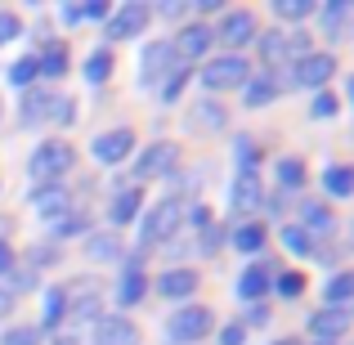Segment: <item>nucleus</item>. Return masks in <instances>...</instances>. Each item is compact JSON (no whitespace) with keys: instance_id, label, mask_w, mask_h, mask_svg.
I'll return each mask as SVG.
<instances>
[{"instance_id":"39448f33","label":"nucleus","mask_w":354,"mask_h":345,"mask_svg":"<svg viewBox=\"0 0 354 345\" xmlns=\"http://www.w3.org/2000/svg\"><path fill=\"white\" fill-rule=\"evenodd\" d=\"M148 18H153V9L144 0H126V5H117V14H108L104 41H130V36H139L148 27Z\"/></svg>"},{"instance_id":"5fc2aeb1","label":"nucleus","mask_w":354,"mask_h":345,"mask_svg":"<svg viewBox=\"0 0 354 345\" xmlns=\"http://www.w3.org/2000/svg\"><path fill=\"white\" fill-rule=\"evenodd\" d=\"M9 269H14V251H9L5 238H0V274H9Z\"/></svg>"},{"instance_id":"ddd939ff","label":"nucleus","mask_w":354,"mask_h":345,"mask_svg":"<svg viewBox=\"0 0 354 345\" xmlns=\"http://www.w3.org/2000/svg\"><path fill=\"white\" fill-rule=\"evenodd\" d=\"M95 345H139V328L126 314H108L95 323Z\"/></svg>"},{"instance_id":"4be33fe9","label":"nucleus","mask_w":354,"mask_h":345,"mask_svg":"<svg viewBox=\"0 0 354 345\" xmlns=\"http://www.w3.org/2000/svg\"><path fill=\"white\" fill-rule=\"evenodd\" d=\"M139 211H144V189H139V184H130V189H121L117 198H113V211H108V220L121 229V225H130Z\"/></svg>"},{"instance_id":"c03bdc74","label":"nucleus","mask_w":354,"mask_h":345,"mask_svg":"<svg viewBox=\"0 0 354 345\" xmlns=\"http://www.w3.org/2000/svg\"><path fill=\"white\" fill-rule=\"evenodd\" d=\"M18 32H23V18H18L14 9H0V45L18 41Z\"/></svg>"},{"instance_id":"9b49d317","label":"nucleus","mask_w":354,"mask_h":345,"mask_svg":"<svg viewBox=\"0 0 354 345\" xmlns=\"http://www.w3.org/2000/svg\"><path fill=\"white\" fill-rule=\"evenodd\" d=\"M211 41H216V36H211L207 23H184L180 32L171 36V50H175L180 63H189V59H202V54L211 50Z\"/></svg>"},{"instance_id":"6ab92c4d","label":"nucleus","mask_w":354,"mask_h":345,"mask_svg":"<svg viewBox=\"0 0 354 345\" xmlns=\"http://www.w3.org/2000/svg\"><path fill=\"white\" fill-rule=\"evenodd\" d=\"M269 296V269L265 265H247L238 274V301H247V305H260Z\"/></svg>"},{"instance_id":"a19ab883","label":"nucleus","mask_w":354,"mask_h":345,"mask_svg":"<svg viewBox=\"0 0 354 345\" xmlns=\"http://www.w3.org/2000/svg\"><path fill=\"white\" fill-rule=\"evenodd\" d=\"M45 332L36 328V323H27V328H9L5 337H0V345H41Z\"/></svg>"},{"instance_id":"6e6552de","label":"nucleus","mask_w":354,"mask_h":345,"mask_svg":"<svg viewBox=\"0 0 354 345\" xmlns=\"http://www.w3.org/2000/svg\"><path fill=\"white\" fill-rule=\"evenodd\" d=\"M216 41H225L229 50H242V45H251L260 36V27H256V14H251V9H229L225 18H220V27L216 32Z\"/></svg>"},{"instance_id":"7c9ffc66","label":"nucleus","mask_w":354,"mask_h":345,"mask_svg":"<svg viewBox=\"0 0 354 345\" xmlns=\"http://www.w3.org/2000/svg\"><path fill=\"white\" fill-rule=\"evenodd\" d=\"M63 314H68V296H63V287H50V292H45V319L36 323V328H59L63 323Z\"/></svg>"},{"instance_id":"5701e85b","label":"nucleus","mask_w":354,"mask_h":345,"mask_svg":"<svg viewBox=\"0 0 354 345\" xmlns=\"http://www.w3.org/2000/svg\"><path fill=\"white\" fill-rule=\"evenodd\" d=\"M256 54H260V63H265L269 72H278L292 54H287V36L283 32H265V36H256Z\"/></svg>"},{"instance_id":"8fccbe9b","label":"nucleus","mask_w":354,"mask_h":345,"mask_svg":"<svg viewBox=\"0 0 354 345\" xmlns=\"http://www.w3.org/2000/svg\"><path fill=\"white\" fill-rule=\"evenodd\" d=\"M81 18H104L108 23V0H86V5H81Z\"/></svg>"},{"instance_id":"f8f14e48","label":"nucleus","mask_w":354,"mask_h":345,"mask_svg":"<svg viewBox=\"0 0 354 345\" xmlns=\"http://www.w3.org/2000/svg\"><path fill=\"white\" fill-rule=\"evenodd\" d=\"M27 202H32V207L50 220V225L72 211V198H68V189H63V184H36V189L27 193Z\"/></svg>"},{"instance_id":"13d9d810","label":"nucleus","mask_w":354,"mask_h":345,"mask_svg":"<svg viewBox=\"0 0 354 345\" xmlns=\"http://www.w3.org/2000/svg\"><path fill=\"white\" fill-rule=\"evenodd\" d=\"M54 345H77V337H72V332H63V337H54Z\"/></svg>"},{"instance_id":"9d476101","label":"nucleus","mask_w":354,"mask_h":345,"mask_svg":"<svg viewBox=\"0 0 354 345\" xmlns=\"http://www.w3.org/2000/svg\"><path fill=\"white\" fill-rule=\"evenodd\" d=\"M175 162H180V148L157 139V144H148L144 153L135 157V180H157V175H166Z\"/></svg>"},{"instance_id":"2eb2a0df","label":"nucleus","mask_w":354,"mask_h":345,"mask_svg":"<svg viewBox=\"0 0 354 345\" xmlns=\"http://www.w3.org/2000/svg\"><path fill=\"white\" fill-rule=\"evenodd\" d=\"M198 292V269H166L162 278H157V296H171V301H189V296Z\"/></svg>"},{"instance_id":"2f4dec72","label":"nucleus","mask_w":354,"mask_h":345,"mask_svg":"<svg viewBox=\"0 0 354 345\" xmlns=\"http://www.w3.org/2000/svg\"><path fill=\"white\" fill-rule=\"evenodd\" d=\"M113 77V50L108 45H99L95 54L86 59V81H95V86H104V81Z\"/></svg>"},{"instance_id":"a18cd8bd","label":"nucleus","mask_w":354,"mask_h":345,"mask_svg":"<svg viewBox=\"0 0 354 345\" xmlns=\"http://www.w3.org/2000/svg\"><path fill=\"white\" fill-rule=\"evenodd\" d=\"M220 242H225V225H216V220H211V225L202 229V242H198V247H202V256H216V251H220Z\"/></svg>"},{"instance_id":"f704fd0d","label":"nucleus","mask_w":354,"mask_h":345,"mask_svg":"<svg viewBox=\"0 0 354 345\" xmlns=\"http://www.w3.org/2000/svg\"><path fill=\"white\" fill-rule=\"evenodd\" d=\"M234 157H238V171H242V175H256V166H260V157H265V153H260V148L251 144L247 135H238V139H234Z\"/></svg>"},{"instance_id":"864d4df0","label":"nucleus","mask_w":354,"mask_h":345,"mask_svg":"<svg viewBox=\"0 0 354 345\" xmlns=\"http://www.w3.org/2000/svg\"><path fill=\"white\" fill-rule=\"evenodd\" d=\"M59 18H63L68 27H77V23H81V5H63V9H59Z\"/></svg>"},{"instance_id":"052dcab7","label":"nucleus","mask_w":354,"mask_h":345,"mask_svg":"<svg viewBox=\"0 0 354 345\" xmlns=\"http://www.w3.org/2000/svg\"><path fill=\"white\" fill-rule=\"evenodd\" d=\"M314 345H337V341H314Z\"/></svg>"},{"instance_id":"6e6d98bb","label":"nucleus","mask_w":354,"mask_h":345,"mask_svg":"<svg viewBox=\"0 0 354 345\" xmlns=\"http://www.w3.org/2000/svg\"><path fill=\"white\" fill-rule=\"evenodd\" d=\"M189 216H193V225H198V229H207V225H211V211H207V207H193Z\"/></svg>"},{"instance_id":"a878e982","label":"nucleus","mask_w":354,"mask_h":345,"mask_svg":"<svg viewBox=\"0 0 354 345\" xmlns=\"http://www.w3.org/2000/svg\"><path fill=\"white\" fill-rule=\"evenodd\" d=\"M50 108H54V90H27L23 95V121L36 126V121H50Z\"/></svg>"},{"instance_id":"bb28decb","label":"nucleus","mask_w":354,"mask_h":345,"mask_svg":"<svg viewBox=\"0 0 354 345\" xmlns=\"http://www.w3.org/2000/svg\"><path fill=\"white\" fill-rule=\"evenodd\" d=\"M265 225H260V220H242V225L234 229V247L242 251V256H256L260 247H265Z\"/></svg>"},{"instance_id":"20e7f679","label":"nucleus","mask_w":354,"mask_h":345,"mask_svg":"<svg viewBox=\"0 0 354 345\" xmlns=\"http://www.w3.org/2000/svg\"><path fill=\"white\" fill-rule=\"evenodd\" d=\"M72 144H63V139H45V144H36V153H32V162H27V171H32V180H41V184H54L59 175H68L72 171Z\"/></svg>"},{"instance_id":"423d86ee","label":"nucleus","mask_w":354,"mask_h":345,"mask_svg":"<svg viewBox=\"0 0 354 345\" xmlns=\"http://www.w3.org/2000/svg\"><path fill=\"white\" fill-rule=\"evenodd\" d=\"M332 77H337V59H332L328 50H310L305 59H296V63H292V86L323 90Z\"/></svg>"},{"instance_id":"bf43d9fd","label":"nucleus","mask_w":354,"mask_h":345,"mask_svg":"<svg viewBox=\"0 0 354 345\" xmlns=\"http://www.w3.org/2000/svg\"><path fill=\"white\" fill-rule=\"evenodd\" d=\"M274 345H301V341H292V337H283V341H274Z\"/></svg>"},{"instance_id":"ea45409f","label":"nucleus","mask_w":354,"mask_h":345,"mask_svg":"<svg viewBox=\"0 0 354 345\" xmlns=\"http://www.w3.org/2000/svg\"><path fill=\"white\" fill-rule=\"evenodd\" d=\"M5 278H9V292H32V287L41 283V274H36L32 265H14Z\"/></svg>"},{"instance_id":"473e14b6","label":"nucleus","mask_w":354,"mask_h":345,"mask_svg":"<svg viewBox=\"0 0 354 345\" xmlns=\"http://www.w3.org/2000/svg\"><path fill=\"white\" fill-rule=\"evenodd\" d=\"M350 189H354L350 166H328V171H323V193H332V198H350Z\"/></svg>"},{"instance_id":"f257e3e1","label":"nucleus","mask_w":354,"mask_h":345,"mask_svg":"<svg viewBox=\"0 0 354 345\" xmlns=\"http://www.w3.org/2000/svg\"><path fill=\"white\" fill-rule=\"evenodd\" d=\"M180 220H184L180 198H162L157 207H148L144 220H139V251H144V247H157V242H166L175 229H180Z\"/></svg>"},{"instance_id":"37998d69","label":"nucleus","mask_w":354,"mask_h":345,"mask_svg":"<svg viewBox=\"0 0 354 345\" xmlns=\"http://www.w3.org/2000/svg\"><path fill=\"white\" fill-rule=\"evenodd\" d=\"M77 117V99H68V95H54V108H50V121L54 126H68V121Z\"/></svg>"},{"instance_id":"c756f323","label":"nucleus","mask_w":354,"mask_h":345,"mask_svg":"<svg viewBox=\"0 0 354 345\" xmlns=\"http://www.w3.org/2000/svg\"><path fill=\"white\" fill-rule=\"evenodd\" d=\"M301 184H305V162L301 157H278V189L292 193V189H301Z\"/></svg>"},{"instance_id":"aec40b11","label":"nucleus","mask_w":354,"mask_h":345,"mask_svg":"<svg viewBox=\"0 0 354 345\" xmlns=\"http://www.w3.org/2000/svg\"><path fill=\"white\" fill-rule=\"evenodd\" d=\"M278 95H283V81H278L274 72H265V77H251L247 86H242V104H247V108H265V104H274Z\"/></svg>"},{"instance_id":"4d7b16f0","label":"nucleus","mask_w":354,"mask_h":345,"mask_svg":"<svg viewBox=\"0 0 354 345\" xmlns=\"http://www.w3.org/2000/svg\"><path fill=\"white\" fill-rule=\"evenodd\" d=\"M216 5H220V0H193V9H198V14H216Z\"/></svg>"},{"instance_id":"4c0bfd02","label":"nucleus","mask_w":354,"mask_h":345,"mask_svg":"<svg viewBox=\"0 0 354 345\" xmlns=\"http://www.w3.org/2000/svg\"><path fill=\"white\" fill-rule=\"evenodd\" d=\"M274 292L283 296V301H296V296L305 292V274H296V269H283V274L274 278Z\"/></svg>"},{"instance_id":"72a5a7b5","label":"nucleus","mask_w":354,"mask_h":345,"mask_svg":"<svg viewBox=\"0 0 354 345\" xmlns=\"http://www.w3.org/2000/svg\"><path fill=\"white\" fill-rule=\"evenodd\" d=\"M278 238H283V247L292 251V256H310V260H314V238H310L301 225H283V233H278Z\"/></svg>"},{"instance_id":"3c124183","label":"nucleus","mask_w":354,"mask_h":345,"mask_svg":"<svg viewBox=\"0 0 354 345\" xmlns=\"http://www.w3.org/2000/svg\"><path fill=\"white\" fill-rule=\"evenodd\" d=\"M251 323H256V328H260V323H269V310H265V305H251V310H247L242 328H251Z\"/></svg>"},{"instance_id":"c85d7f7f","label":"nucleus","mask_w":354,"mask_h":345,"mask_svg":"<svg viewBox=\"0 0 354 345\" xmlns=\"http://www.w3.org/2000/svg\"><path fill=\"white\" fill-rule=\"evenodd\" d=\"M350 292H354V278L341 269V274H332V283L323 287V305H328V310H346V305H350Z\"/></svg>"},{"instance_id":"1a4fd4ad","label":"nucleus","mask_w":354,"mask_h":345,"mask_svg":"<svg viewBox=\"0 0 354 345\" xmlns=\"http://www.w3.org/2000/svg\"><path fill=\"white\" fill-rule=\"evenodd\" d=\"M130 148H135V130H130V126H117V130L95 135L90 153H95L99 166H117V162H126V157H130Z\"/></svg>"},{"instance_id":"603ef678","label":"nucleus","mask_w":354,"mask_h":345,"mask_svg":"<svg viewBox=\"0 0 354 345\" xmlns=\"http://www.w3.org/2000/svg\"><path fill=\"white\" fill-rule=\"evenodd\" d=\"M184 9H189V5H180V0H162V9H157V14H162V18H180Z\"/></svg>"},{"instance_id":"c9c22d12","label":"nucleus","mask_w":354,"mask_h":345,"mask_svg":"<svg viewBox=\"0 0 354 345\" xmlns=\"http://www.w3.org/2000/svg\"><path fill=\"white\" fill-rule=\"evenodd\" d=\"M189 77H193V72H189V63H180V68H175L171 77L162 81V104H175V99L184 95V86H189Z\"/></svg>"},{"instance_id":"f03ea898","label":"nucleus","mask_w":354,"mask_h":345,"mask_svg":"<svg viewBox=\"0 0 354 345\" xmlns=\"http://www.w3.org/2000/svg\"><path fill=\"white\" fill-rule=\"evenodd\" d=\"M211 328H216V314H211L207 305H184V310H175L171 323H166V341L171 345H193V341L211 337Z\"/></svg>"},{"instance_id":"0eeeda50","label":"nucleus","mask_w":354,"mask_h":345,"mask_svg":"<svg viewBox=\"0 0 354 345\" xmlns=\"http://www.w3.org/2000/svg\"><path fill=\"white\" fill-rule=\"evenodd\" d=\"M175 68H180V59H175L171 41H153V45H144V54H139V86H157V81L171 77Z\"/></svg>"},{"instance_id":"79ce46f5","label":"nucleus","mask_w":354,"mask_h":345,"mask_svg":"<svg viewBox=\"0 0 354 345\" xmlns=\"http://www.w3.org/2000/svg\"><path fill=\"white\" fill-rule=\"evenodd\" d=\"M337 95H332V90H319V95H314V104H310V117H319V121H328V117H337Z\"/></svg>"},{"instance_id":"412c9836","label":"nucleus","mask_w":354,"mask_h":345,"mask_svg":"<svg viewBox=\"0 0 354 345\" xmlns=\"http://www.w3.org/2000/svg\"><path fill=\"white\" fill-rule=\"evenodd\" d=\"M332 220H337V216H332V207L323 198L301 202V229L310 233V238H314V233H323V238H328V233H332Z\"/></svg>"},{"instance_id":"09e8293b","label":"nucleus","mask_w":354,"mask_h":345,"mask_svg":"<svg viewBox=\"0 0 354 345\" xmlns=\"http://www.w3.org/2000/svg\"><path fill=\"white\" fill-rule=\"evenodd\" d=\"M247 341V328H242V323H225V328H220V345H242Z\"/></svg>"},{"instance_id":"393cba45","label":"nucleus","mask_w":354,"mask_h":345,"mask_svg":"<svg viewBox=\"0 0 354 345\" xmlns=\"http://www.w3.org/2000/svg\"><path fill=\"white\" fill-rule=\"evenodd\" d=\"M319 18H323V32H328L332 41H346V23H350V0H328Z\"/></svg>"},{"instance_id":"49530a36","label":"nucleus","mask_w":354,"mask_h":345,"mask_svg":"<svg viewBox=\"0 0 354 345\" xmlns=\"http://www.w3.org/2000/svg\"><path fill=\"white\" fill-rule=\"evenodd\" d=\"M54 233H59V238H77V233H86V216H63V220H54Z\"/></svg>"},{"instance_id":"7ed1b4c3","label":"nucleus","mask_w":354,"mask_h":345,"mask_svg":"<svg viewBox=\"0 0 354 345\" xmlns=\"http://www.w3.org/2000/svg\"><path fill=\"white\" fill-rule=\"evenodd\" d=\"M251 81V63L242 59V54H220V59H211L207 68H202V86L211 90V99L220 95V90H242Z\"/></svg>"},{"instance_id":"f3484780","label":"nucleus","mask_w":354,"mask_h":345,"mask_svg":"<svg viewBox=\"0 0 354 345\" xmlns=\"http://www.w3.org/2000/svg\"><path fill=\"white\" fill-rule=\"evenodd\" d=\"M350 328V310H314L310 314V332H314V341H337L341 332Z\"/></svg>"},{"instance_id":"e433bc0d","label":"nucleus","mask_w":354,"mask_h":345,"mask_svg":"<svg viewBox=\"0 0 354 345\" xmlns=\"http://www.w3.org/2000/svg\"><path fill=\"white\" fill-rule=\"evenodd\" d=\"M36 77H41V68H36V54H23V59L9 68V81H14V86H23V90H32Z\"/></svg>"},{"instance_id":"58836bf2","label":"nucleus","mask_w":354,"mask_h":345,"mask_svg":"<svg viewBox=\"0 0 354 345\" xmlns=\"http://www.w3.org/2000/svg\"><path fill=\"white\" fill-rule=\"evenodd\" d=\"M274 14L287 18V23H301V18L314 14V0H274Z\"/></svg>"},{"instance_id":"cd10ccee","label":"nucleus","mask_w":354,"mask_h":345,"mask_svg":"<svg viewBox=\"0 0 354 345\" xmlns=\"http://www.w3.org/2000/svg\"><path fill=\"white\" fill-rule=\"evenodd\" d=\"M86 256H90V260H117V256H121L117 229H108V233H86Z\"/></svg>"},{"instance_id":"dca6fc26","label":"nucleus","mask_w":354,"mask_h":345,"mask_svg":"<svg viewBox=\"0 0 354 345\" xmlns=\"http://www.w3.org/2000/svg\"><path fill=\"white\" fill-rule=\"evenodd\" d=\"M260 202H265L260 180H256V175H238V180H234V193H229V207H234V216H256Z\"/></svg>"},{"instance_id":"de8ad7c7","label":"nucleus","mask_w":354,"mask_h":345,"mask_svg":"<svg viewBox=\"0 0 354 345\" xmlns=\"http://www.w3.org/2000/svg\"><path fill=\"white\" fill-rule=\"evenodd\" d=\"M54 260H59V251H54V247H32V251H27V265H32L36 274H41V269H50Z\"/></svg>"},{"instance_id":"a211bd4d","label":"nucleus","mask_w":354,"mask_h":345,"mask_svg":"<svg viewBox=\"0 0 354 345\" xmlns=\"http://www.w3.org/2000/svg\"><path fill=\"white\" fill-rule=\"evenodd\" d=\"M225 108L216 104V99H202V104L189 108V130H198V135H216V130H225Z\"/></svg>"},{"instance_id":"4468645a","label":"nucleus","mask_w":354,"mask_h":345,"mask_svg":"<svg viewBox=\"0 0 354 345\" xmlns=\"http://www.w3.org/2000/svg\"><path fill=\"white\" fill-rule=\"evenodd\" d=\"M139 256H144V251H139ZM130 260L126 265V274H121V283H117V305H139L144 301V292H148V274H144V260Z\"/></svg>"},{"instance_id":"b1692460","label":"nucleus","mask_w":354,"mask_h":345,"mask_svg":"<svg viewBox=\"0 0 354 345\" xmlns=\"http://www.w3.org/2000/svg\"><path fill=\"white\" fill-rule=\"evenodd\" d=\"M36 68H41L45 81L63 77V72H68V45H63V41H50L41 54H36Z\"/></svg>"}]
</instances>
